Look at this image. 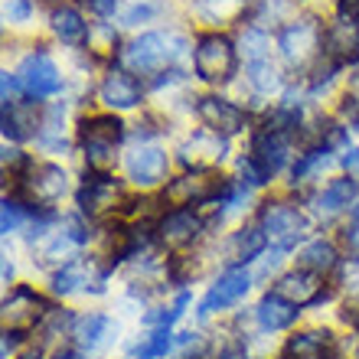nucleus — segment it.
Returning <instances> with one entry per match:
<instances>
[{
	"mask_svg": "<svg viewBox=\"0 0 359 359\" xmlns=\"http://www.w3.org/2000/svg\"><path fill=\"white\" fill-rule=\"evenodd\" d=\"M173 346V337H170V327H157L154 333H147L144 340H137L131 346V359H161L167 356Z\"/></svg>",
	"mask_w": 359,
	"mask_h": 359,
	"instance_id": "obj_27",
	"label": "nucleus"
},
{
	"mask_svg": "<svg viewBox=\"0 0 359 359\" xmlns=\"http://www.w3.org/2000/svg\"><path fill=\"white\" fill-rule=\"evenodd\" d=\"M226 157V137H219L212 131L193 134L183 147H180V163L193 167V170H212L219 161Z\"/></svg>",
	"mask_w": 359,
	"mask_h": 359,
	"instance_id": "obj_18",
	"label": "nucleus"
},
{
	"mask_svg": "<svg viewBox=\"0 0 359 359\" xmlns=\"http://www.w3.org/2000/svg\"><path fill=\"white\" fill-rule=\"evenodd\" d=\"M337 13H340L343 23L359 27V0H340V4H337Z\"/></svg>",
	"mask_w": 359,
	"mask_h": 359,
	"instance_id": "obj_34",
	"label": "nucleus"
},
{
	"mask_svg": "<svg viewBox=\"0 0 359 359\" xmlns=\"http://www.w3.org/2000/svg\"><path fill=\"white\" fill-rule=\"evenodd\" d=\"M307 226L311 222L301 209L291 203H281V199H271L258 209V229L268 236V242H274V248H284V252L307 236Z\"/></svg>",
	"mask_w": 359,
	"mask_h": 359,
	"instance_id": "obj_6",
	"label": "nucleus"
},
{
	"mask_svg": "<svg viewBox=\"0 0 359 359\" xmlns=\"http://www.w3.org/2000/svg\"><path fill=\"white\" fill-rule=\"evenodd\" d=\"M337 265H340L337 245H333V242H327V238H313V242H307V245L297 252V268L320 274V278L327 271H333Z\"/></svg>",
	"mask_w": 359,
	"mask_h": 359,
	"instance_id": "obj_23",
	"label": "nucleus"
},
{
	"mask_svg": "<svg viewBox=\"0 0 359 359\" xmlns=\"http://www.w3.org/2000/svg\"><path fill=\"white\" fill-rule=\"evenodd\" d=\"M79 209L86 216H104V212H114V203H121V183L108 173H88L86 183L79 187L76 193Z\"/></svg>",
	"mask_w": 359,
	"mask_h": 359,
	"instance_id": "obj_14",
	"label": "nucleus"
},
{
	"mask_svg": "<svg viewBox=\"0 0 359 359\" xmlns=\"http://www.w3.org/2000/svg\"><path fill=\"white\" fill-rule=\"evenodd\" d=\"M167 151L157 147V144H137L128 157H124V170H128V180L137 183V187H157L163 177H167Z\"/></svg>",
	"mask_w": 359,
	"mask_h": 359,
	"instance_id": "obj_13",
	"label": "nucleus"
},
{
	"mask_svg": "<svg viewBox=\"0 0 359 359\" xmlns=\"http://www.w3.org/2000/svg\"><path fill=\"white\" fill-rule=\"evenodd\" d=\"M98 98L111 111H131V108H137L144 102V86L128 69H111L102 79V86H98Z\"/></svg>",
	"mask_w": 359,
	"mask_h": 359,
	"instance_id": "obj_15",
	"label": "nucleus"
},
{
	"mask_svg": "<svg viewBox=\"0 0 359 359\" xmlns=\"http://www.w3.org/2000/svg\"><path fill=\"white\" fill-rule=\"evenodd\" d=\"M265 245H268V236L262 229H238L236 236H232V242H229L236 262H255L265 252Z\"/></svg>",
	"mask_w": 359,
	"mask_h": 359,
	"instance_id": "obj_26",
	"label": "nucleus"
},
{
	"mask_svg": "<svg viewBox=\"0 0 359 359\" xmlns=\"http://www.w3.org/2000/svg\"><path fill=\"white\" fill-rule=\"evenodd\" d=\"M121 141H124V124L114 114H92L79 128V144H82L88 170H95V173L111 170L114 157H118L114 151H118Z\"/></svg>",
	"mask_w": 359,
	"mask_h": 359,
	"instance_id": "obj_1",
	"label": "nucleus"
},
{
	"mask_svg": "<svg viewBox=\"0 0 359 359\" xmlns=\"http://www.w3.org/2000/svg\"><path fill=\"white\" fill-rule=\"evenodd\" d=\"M287 157H291L287 131L265 124V128H258V131L252 134V151H248V161L265 173V180H271L274 173L281 170L284 163H287Z\"/></svg>",
	"mask_w": 359,
	"mask_h": 359,
	"instance_id": "obj_11",
	"label": "nucleus"
},
{
	"mask_svg": "<svg viewBox=\"0 0 359 359\" xmlns=\"http://www.w3.org/2000/svg\"><path fill=\"white\" fill-rule=\"evenodd\" d=\"M229 180L212 177V170H193L183 173V177L170 180L163 187V203L170 206H199V203H222L229 193Z\"/></svg>",
	"mask_w": 359,
	"mask_h": 359,
	"instance_id": "obj_5",
	"label": "nucleus"
},
{
	"mask_svg": "<svg viewBox=\"0 0 359 359\" xmlns=\"http://www.w3.org/2000/svg\"><path fill=\"white\" fill-rule=\"evenodd\" d=\"M59 359H79V356H59Z\"/></svg>",
	"mask_w": 359,
	"mask_h": 359,
	"instance_id": "obj_38",
	"label": "nucleus"
},
{
	"mask_svg": "<svg viewBox=\"0 0 359 359\" xmlns=\"http://www.w3.org/2000/svg\"><path fill=\"white\" fill-rule=\"evenodd\" d=\"M323 36H327V29L317 23L313 17H301L294 20V23H284L278 29V49H281V56L291 62V66H304V62H311L317 53H323Z\"/></svg>",
	"mask_w": 359,
	"mask_h": 359,
	"instance_id": "obj_7",
	"label": "nucleus"
},
{
	"mask_svg": "<svg viewBox=\"0 0 359 359\" xmlns=\"http://www.w3.org/2000/svg\"><path fill=\"white\" fill-rule=\"evenodd\" d=\"M66 189H69V177L56 163H33L17 180L20 203L33 209H49L53 203H59V199L66 196Z\"/></svg>",
	"mask_w": 359,
	"mask_h": 359,
	"instance_id": "obj_4",
	"label": "nucleus"
},
{
	"mask_svg": "<svg viewBox=\"0 0 359 359\" xmlns=\"http://www.w3.org/2000/svg\"><path fill=\"white\" fill-rule=\"evenodd\" d=\"M183 49H187V43L180 36H170V33H141L118 53V59L128 72H157V69L170 66Z\"/></svg>",
	"mask_w": 359,
	"mask_h": 359,
	"instance_id": "obj_2",
	"label": "nucleus"
},
{
	"mask_svg": "<svg viewBox=\"0 0 359 359\" xmlns=\"http://www.w3.org/2000/svg\"><path fill=\"white\" fill-rule=\"evenodd\" d=\"M114 333H118V323L102 311H88L82 317H76V323H72V340L82 353H95L108 346L114 340Z\"/></svg>",
	"mask_w": 359,
	"mask_h": 359,
	"instance_id": "obj_16",
	"label": "nucleus"
},
{
	"mask_svg": "<svg viewBox=\"0 0 359 359\" xmlns=\"http://www.w3.org/2000/svg\"><path fill=\"white\" fill-rule=\"evenodd\" d=\"M346 114H350V124H359V76L350 82V88H346Z\"/></svg>",
	"mask_w": 359,
	"mask_h": 359,
	"instance_id": "obj_33",
	"label": "nucleus"
},
{
	"mask_svg": "<svg viewBox=\"0 0 359 359\" xmlns=\"http://www.w3.org/2000/svg\"><path fill=\"white\" fill-rule=\"evenodd\" d=\"M53 291L56 294H76V291H88V268L79 262H69L56 271L53 278Z\"/></svg>",
	"mask_w": 359,
	"mask_h": 359,
	"instance_id": "obj_28",
	"label": "nucleus"
},
{
	"mask_svg": "<svg viewBox=\"0 0 359 359\" xmlns=\"http://www.w3.org/2000/svg\"><path fill=\"white\" fill-rule=\"evenodd\" d=\"M20 226H23V203H20V199H4V212H0V229H4V236L17 232Z\"/></svg>",
	"mask_w": 359,
	"mask_h": 359,
	"instance_id": "obj_30",
	"label": "nucleus"
},
{
	"mask_svg": "<svg viewBox=\"0 0 359 359\" xmlns=\"http://www.w3.org/2000/svg\"><path fill=\"white\" fill-rule=\"evenodd\" d=\"M17 79L29 98H49V95L62 92V72H59V66L53 62V56L43 53V49L29 53V56L20 62Z\"/></svg>",
	"mask_w": 359,
	"mask_h": 359,
	"instance_id": "obj_9",
	"label": "nucleus"
},
{
	"mask_svg": "<svg viewBox=\"0 0 359 359\" xmlns=\"http://www.w3.org/2000/svg\"><path fill=\"white\" fill-rule=\"evenodd\" d=\"M356 59H359V49H356Z\"/></svg>",
	"mask_w": 359,
	"mask_h": 359,
	"instance_id": "obj_39",
	"label": "nucleus"
},
{
	"mask_svg": "<svg viewBox=\"0 0 359 359\" xmlns=\"http://www.w3.org/2000/svg\"><path fill=\"white\" fill-rule=\"evenodd\" d=\"M203 236V219L189 206H173L170 212H163L157 222V238L167 248H189L196 238Z\"/></svg>",
	"mask_w": 359,
	"mask_h": 359,
	"instance_id": "obj_12",
	"label": "nucleus"
},
{
	"mask_svg": "<svg viewBox=\"0 0 359 359\" xmlns=\"http://www.w3.org/2000/svg\"><path fill=\"white\" fill-rule=\"evenodd\" d=\"M43 301H39L36 291H29V287H17V291L7 294V301H4V323H7V330H23L27 333L29 327H36L43 320Z\"/></svg>",
	"mask_w": 359,
	"mask_h": 359,
	"instance_id": "obj_17",
	"label": "nucleus"
},
{
	"mask_svg": "<svg viewBox=\"0 0 359 359\" xmlns=\"http://www.w3.org/2000/svg\"><path fill=\"white\" fill-rule=\"evenodd\" d=\"M248 86L262 95H271L274 88L281 86L278 69L271 66V59H255V62H248Z\"/></svg>",
	"mask_w": 359,
	"mask_h": 359,
	"instance_id": "obj_29",
	"label": "nucleus"
},
{
	"mask_svg": "<svg viewBox=\"0 0 359 359\" xmlns=\"http://www.w3.org/2000/svg\"><path fill=\"white\" fill-rule=\"evenodd\" d=\"M193 72L199 82L222 86L236 76V46L226 33H203L193 46Z\"/></svg>",
	"mask_w": 359,
	"mask_h": 359,
	"instance_id": "obj_3",
	"label": "nucleus"
},
{
	"mask_svg": "<svg viewBox=\"0 0 359 359\" xmlns=\"http://www.w3.org/2000/svg\"><path fill=\"white\" fill-rule=\"evenodd\" d=\"M33 13V0H10L7 4V20L10 23H27Z\"/></svg>",
	"mask_w": 359,
	"mask_h": 359,
	"instance_id": "obj_31",
	"label": "nucleus"
},
{
	"mask_svg": "<svg viewBox=\"0 0 359 359\" xmlns=\"http://www.w3.org/2000/svg\"><path fill=\"white\" fill-rule=\"evenodd\" d=\"M359 196V183L353 177H340V180H330L327 187L313 196V206L320 216H337L343 209H350Z\"/></svg>",
	"mask_w": 359,
	"mask_h": 359,
	"instance_id": "obj_22",
	"label": "nucleus"
},
{
	"mask_svg": "<svg viewBox=\"0 0 359 359\" xmlns=\"http://www.w3.org/2000/svg\"><path fill=\"white\" fill-rule=\"evenodd\" d=\"M196 114L206 131L219 134V137H226V141L236 137V134H242L248 124V114L242 111L236 102L222 98V95H203V98H196Z\"/></svg>",
	"mask_w": 359,
	"mask_h": 359,
	"instance_id": "obj_8",
	"label": "nucleus"
},
{
	"mask_svg": "<svg viewBox=\"0 0 359 359\" xmlns=\"http://www.w3.org/2000/svg\"><path fill=\"white\" fill-rule=\"evenodd\" d=\"M82 4L92 10L95 17H102V20L114 17V13H118V7H121V0H82Z\"/></svg>",
	"mask_w": 359,
	"mask_h": 359,
	"instance_id": "obj_32",
	"label": "nucleus"
},
{
	"mask_svg": "<svg viewBox=\"0 0 359 359\" xmlns=\"http://www.w3.org/2000/svg\"><path fill=\"white\" fill-rule=\"evenodd\" d=\"M39 111L33 104H23V102H7L4 104V134L13 137V141H23L33 134V128L39 131Z\"/></svg>",
	"mask_w": 359,
	"mask_h": 359,
	"instance_id": "obj_24",
	"label": "nucleus"
},
{
	"mask_svg": "<svg viewBox=\"0 0 359 359\" xmlns=\"http://www.w3.org/2000/svg\"><path fill=\"white\" fill-rule=\"evenodd\" d=\"M151 13H154V7H147V4H144V7H134L131 13L124 17V23H128V27H137V20H147Z\"/></svg>",
	"mask_w": 359,
	"mask_h": 359,
	"instance_id": "obj_35",
	"label": "nucleus"
},
{
	"mask_svg": "<svg viewBox=\"0 0 359 359\" xmlns=\"http://www.w3.org/2000/svg\"><path fill=\"white\" fill-rule=\"evenodd\" d=\"M49 29H53L56 39L66 43V46H86L88 39H92V29H88L86 17H82L76 7H69V4L53 7V13H49Z\"/></svg>",
	"mask_w": 359,
	"mask_h": 359,
	"instance_id": "obj_21",
	"label": "nucleus"
},
{
	"mask_svg": "<svg viewBox=\"0 0 359 359\" xmlns=\"http://www.w3.org/2000/svg\"><path fill=\"white\" fill-rule=\"evenodd\" d=\"M274 291L281 294V297H287V301H294L297 307L320 304L327 297V291H323V284H320V274L304 271V268H294V271L281 274L278 284H274Z\"/></svg>",
	"mask_w": 359,
	"mask_h": 359,
	"instance_id": "obj_19",
	"label": "nucleus"
},
{
	"mask_svg": "<svg viewBox=\"0 0 359 359\" xmlns=\"http://www.w3.org/2000/svg\"><path fill=\"white\" fill-rule=\"evenodd\" d=\"M297 317H301V307H297L294 301H287V297H281L278 291H268L255 307V320L265 333L287 330V327L297 323Z\"/></svg>",
	"mask_w": 359,
	"mask_h": 359,
	"instance_id": "obj_20",
	"label": "nucleus"
},
{
	"mask_svg": "<svg viewBox=\"0 0 359 359\" xmlns=\"http://www.w3.org/2000/svg\"><path fill=\"white\" fill-rule=\"evenodd\" d=\"M343 163H346V170H353V173H359V147H353L346 157H343Z\"/></svg>",
	"mask_w": 359,
	"mask_h": 359,
	"instance_id": "obj_36",
	"label": "nucleus"
},
{
	"mask_svg": "<svg viewBox=\"0 0 359 359\" xmlns=\"http://www.w3.org/2000/svg\"><path fill=\"white\" fill-rule=\"evenodd\" d=\"M20 359H39V350H29V353H23Z\"/></svg>",
	"mask_w": 359,
	"mask_h": 359,
	"instance_id": "obj_37",
	"label": "nucleus"
},
{
	"mask_svg": "<svg viewBox=\"0 0 359 359\" xmlns=\"http://www.w3.org/2000/svg\"><path fill=\"white\" fill-rule=\"evenodd\" d=\"M248 287H252V274H248L245 268H229V271H222L216 281H212V287L206 291V297L199 301L196 317L206 320V317L226 311V307H236L248 294Z\"/></svg>",
	"mask_w": 359,
	"mask_h": 359,
	"instance_id": "obj_10",
	"label": "nucleus"
},
{
	"mask_svg": "<svg viewBox=\"0 0 359 359\" xmlns=\"http://www.w3.org/2000/svg\"><path fill=\"white\" fill-rule=\"evenodd\" d=\"M330 346V333H320V330H307V333H294L287 346H284L281 359H323Z\"/></svg>",
	"mask_w": 359,
	"mask_h": 359,
	"instance_id": "obj_25",
	"label": "nucleus"
}]
</instances>
